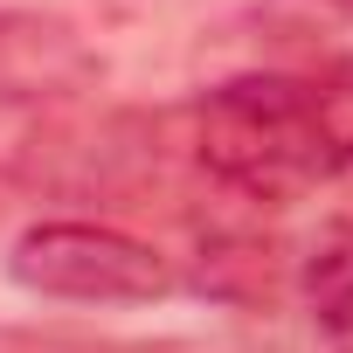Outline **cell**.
Listing matches in <instances>:
<instances>
[{
    "label": "cell",
    "mask_w": 353,
    "mask_h": 353,
    "mask_svg": "<svg viewBox=\"0 0 353 353\" xmlns=\"http://www.w3.org/2000/svg\"><path fill=\"white\" fill-rule=\"evenodd\" d=\"M194 159L250 201H298L346 173L332 77H236L194 104Z\"/></svg>",
    "instance_id": "obj_1"
},
{
    "label": "cell",
    "mask_w": 353,
    "mask_h": 353,
    "mask_svg": "<svg viewBox=\"0 0 353 353\" xmlns=\"http://www.w3.org/2000/svg\"><path fill=\"white\" fill-rule=\"evenodd\" d=\"M14 284L63 305H152L173 291V263L104 222H42L8 256Z\"/></svg>",
    "instance_id": "obj_2"
},
{
    "label": "cell",
    "mask_w": 353,
    "mask_h": 353,
    "mask_svg": "<svg viewBox=\"0 0 353 353\" xmlns=\"http://www.w3.org/2000/svg\"><path fill=\"white\" fill-rule=\"evenodd\" d=\"M104 56L63 14L0 8V104H56L97 90Z\"/></svg>",
    "instance_id": "obj_3"
},
{
    "label": "cell",
    "mask_w": 353,
    "mask_h": 353,
    "mask_svg": "<svg viewBox=\"0 0 353 353\" xmlns=\"http://www.w3.org/2000/svg\"><path fill=\"white\" fill-rule=\"evenodd\" d=\"M305 305L312 319L353 346V222H332L305 256Z\"/></svg>",
    "instance_id": "obj_4"
}]
</instances>
